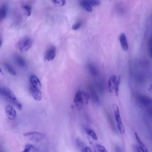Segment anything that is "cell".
Wrapping results in <instances>:
<instances>
[{"mask_svg": "<svg viewBox=\"0 0 152 152\" xmlns=\"http://www.w3.org/2000/svg\"><path fill=\"white\" fill-rule=\"evenodd\" d=\"M30 85L40 90L41 88V84L39 79L36 76L31 75L30 79Z\"/></svg>", "mask_w": 152, "mask_h": 152, "instance_id": "13", "label": "cell"}, {"mask_svg": "<svg viewBox=\"0 0 152 152\" xmlns=\"http://www.w3.org/2000/svg\"><path fill=\"white\" fill-rule=\"evenodd\" d=\"M149 53L151 57L152 58V48L150 49Z\"/></svg>", "mask_w": 152, "mask_h": 152, "instance_id": "35", "label": "cell"}, {"mask_svg": "<svg viewBox=\"0 0 152 152\" xmlns=\"http://www.w3.org/2000/svg\"><path fill=\"white\" fill-rule=\"evenodd\" d=\"M113 107L118 129L121 134H124L125 132V129L121 119L118 106L116 104H114Z\"/></svg>", "mask_w": 152, "mask_h": 152, "instance_id": "3", "label": "cell"}, {"mask_svg": "<svg viewBox=\"0 0 152 152\" xmlns=\"http://www.w3.org/2000/svg\"><path fill=\"white\" fill-rule=\"evenodd\" d=\"M119 40L123 49L125 51H127L129 48L128 44L126 37L124 33H122L120 35Z\"/></svg>", "mask_w": 152, "mask_h": 152, "instance_id": "12", "label": "cell"}, {"mask_svg": "<svg viewBox=\"0 0 152 152\" xmlns=\"http://www.w3.org/2000/svg\"><path fill=\"white\" fill-rule=\"evenodd\" d=\"M15 63L19 67L23 68H26L27 65L24 59L19 55L15 54L13 57Z\"/></svg>", "mask_w": 152, "mask_h": 152, "instance_id": "10", "label": "cell"}, {"mask_svg": "<svg viewBox=\"0 0 152 152\" xmlns=\"http://www.w3.org/2000/svg\"><path fill=\"white\" fill-rule=\"evenodd\" d=\"M22 7L26 15L28 17L29 16L31 15V6L27 4L23 5L22 6Z\"/></svg>", "mask_w": 152, "mask_h": 152, "instance_id": "24", "label": "cell"}, {"mask_svg": "<svg viewBox=\"0 0 152 152\" xmlns=\"http://www.w3.org/2000/svg\"><path fill=\"white\" fill-rule=\"evenodd\" d=\"M81 152H92L90 148L87 146H85L81 150Z\"/></svg>", "mask_w": 152, "mask_h": 152, "instance_id": "30", "label": "cell"}, {"mask_svg": "<svg viewBox=\"0 0 152 152\" xmlns=\"http://www.w3.org/2000/svg\"><path fill=\"white\" fill-rule=\"evenodd\" d=\"M86 134L93 140H96L98 138L94 132L91 129L89 128H86Z\"/></svg>", "mask_w": 152, "mask_h": 152, "instance_id": "21", "label": "cell"}, {"mask_svg": "<svg viewBox=\"0 0 152 152\" xmlns=\"http://www.w3.org/2000/svg\"><path fill=\"white\" fill-rule=\"evenodd\" d=\"M29 88L31 94L34 99L36 101H40L42 99V94L40 90L31 85Z\"/></svg>", "mask_w": 152, "mask_h": 152, "instance_id": "11", "label": "cell"}, {"mask_svg": "<svg viewBox=\"0 0 152 152\" xmlns=\"http://www.w3.org/2000/svg\"><path fill=\"white\" fill-rule=\"evenodd\" d=\"M81 25V23L80 22L77 23L72 26V28L74 30L78 29Z\"/></svg>", "mask_w": 152, "mask_h": 152, "instance_id": "29", "label": "cell"}, {"mask_svg": "<svg viewBox=\"0 0 152 152\" xmlns=\"http://www.w3.org/2000/svg\"><path fill=\"white\" fill-rule=\"evenodd\" d=\"M149 91L151 94H152V84H151L148 88V89Z\"/></svg>", "mask_w": 152, "mask_h": 152, "instance_id": "34", "label": "cell"}, {"mask_svg": "<svg viewBox=\"0 0 152 152\" xmlns=\"http://www.w3.org/2000/svg\"><path fill=\"white\" fill-rule=\"evenodd\" d=\"M5 111L7 117L9 120H12L16 118V113L12 106L10 105L6 106L5 107Z\"/></svg>", "mask_w": 152, "mask_h": 152, "instance_id": "9", "label": "cell"}, {"mask_svg": "<svg viewBox=\"0 0 152 152\" xmlns=\"http://www.w3.org/2000/svg\"><path fill=\"white\" fill-rule=\"evenodd\" d=\"M88 4L91 7L92 6H96L100 4V2L99 1L96 0H87Z\"/></svg>", "mask_w": 152, "mask_h": 152, "instance_id": "28", "label": "cell"}, {"mask_svg": "<svg viewBox=\"0 0 152 152\" xmlns=\"http://www.w3.org/2000/svg\"><path fill=\"white\" fill-rule=\"evenodd\" d=\"M134 135L136 141L138 143V146H139L141 152H148L147 148L140 138L137 134L136 132H135L134 133Z\"/></svg>", "mask_w": 152, "mask_h": 152, "instance_id": "16", "label": "cell"}, {"mask_svg": "<svg viewBox=\"0 0 152 152\" xmlns=\"http://www.w3.org/2000/svg\"><path fill=\"white\" fill-rule=\"evenodd\" d=\"M7 8L6 4H3L0 9V21H3L6 18L7 13Z\"/></svg>", "mask_w": 152, "mask_h": 152, "instance_id": "17", "label": "cell"}, {"mask_svg": "<svg viewBox=\"0 0 152 152\" xmlns=\"http://www.w3.org/2000/svg\"><path fill=\"white\" fill-rule=\"evenodd\" d=\"M73 102L77 110H80L83 108L85 104L82 91L79 90L76 92L74 97Z\"/></svg>", "mask_w": 152, "mask_h": 152, "instance_id": "5", "label": "cell"}, {"mask_svg": "<svg viewBox=\"0 0 152 152\" xmlns=\"http://www.w3.org/2000/svg\"><path fill=\"white\" fill-rule=\"evenodd\" d=\"M82 94L84 99V104H87L88 103L89 100L90 99L88 92L85 91H82Z\"/></svg>", "mask_w": 152, "mask_h": 152, "instance_id": "25", "label": "cell"}, {"mask_svg": "<svg viewBox=\"0 0 152 152\" xmlns=\"http://www.w3.org/2000/svg\"><path fill=\"white\" fill-rule=\"evenodd\" d=\"M88 69L89 73L92 76L96 77L98 76V71L96 67L93 65L91 64H88Z\"/></svg>", "mask_w": 152, "mask_h": 152, "instance_id": "18", "label": "cell"}, {"mask_svg": "<svg viewBox=\"0 0 152 152\" xmlns=\"http://www.w3.org/2000/svg\"><path fill=\"white\" fill-rule=\"evenodd\" d=\"M116 80V76L115 75H112L109 77L108 82V85L109 90L110 92H112L114 90Z\"/></svg>", "mask_w": 152, "mask_h": 152, "instance_id": "14", "label": "cell"}, {"mask_svg": "<svg viewBox=\"0 0 152 152\" xmlns=\"http://www.w3.org/2000/svg\"><path fill=\"white\" fill-rule=\"evenodd\" d=\"M0 94L11 102L19 110H21L22 105L18 100L12 91L9 88L4 87L0 88Z\"/></svg>", "mask_w": 152, "mask_h": 152, "instance_id": "1", "label": "cell"}, {"mask_svg": "<svg viewBox=\"0 0 152 152\" xmlns=\"http://www.w3.org/2000/svg\"><path fill=\"white\" fill-rule=\"evenodd\" d=\"M80 5L87 11L91 12L93 11L91 7L88 4L87 0H82L80 2Z\"/></svg>", "mask_w": 152, "mask_h": 152, "instance_id": "19", "label": "cell"}, {"mask_svg": "<svg viewBox=\"0 0 152 152\" xmlns=\"http://www.w3.org/2000/svg\"><path fill=\"white\" fill-rule=\"evenodd\" d=\"M94 152H108L105 147L99 144H96L94 148Z\"/></svg>", "mask_w": 152, "mask_h": 152, "instance_id": "22", "label": "cell"}, {"mask_svg": "<svg viewBox=\"0 0 152 152\" xmlns=\"http://www.w3.org/2000/svg\"><path fill=\"white\" fill-rule=\"evenodd\" d=\"M133 148L134 152H142L138 145H134Z\"/></svg>", "mask_w": 152, "mask_h": 152, "instance_id": "31", "label": "cell"}, {"mask_svg": "<svg viewBox=\"0 0 152 152\" xmlns=\"http://www.w3.org/2000/svg\"><path fill=\"white\" fill-rule=\"evenodd\" d=\"M120 82L121 77H119L117 79L114 88L115 93L116 96H118V95L120 83Z\"/></svg>", "mask_w": 152, "mask_h": 152, "instance_id": "27", "label": "cell"}, {"mask_svg": "<svg viewBox=\"0 0 152 152\" xmlns=\"http://www.w3.org/2000/svg\"><path fill=\"white\" fill-rule=\"evenodd\" d=\"M88 94L90 98L92 101L95 104H98L99 103V98L97 94L96 91L94 86L90 84H88Z\"/></svg>", "mask_w": 152, "mask_h": 152, "instance_id": "7", "label": "cell"}, {"mask_svg": "<svg viewBox=\"0 0 152 152\" xmlns=\"http://www.w3.org/2000/svg\"><path fill=\"white\" fill-rule=\"evenodd\" d=\"M2 40L1 39H0V47H1V46L2 45Z\"/></svg>", "mask_w": 152, "mask_h": 152, "instance_id": "37", "label": "cell"}, {"mask_svg": "<svg viewBox=\"0 0 152 152\" xmlns=\"http://www.w3.org/2000/svg\"><path fill=\"white\" fill-rule=\"evenodd\" d=\"M149 44L151 45V46H152V38L149 41ZM152 48V47H151Z\"/></svg>", "mask_w": 152, "mask_h": 152, "instance_id": "36", "label": "cell"}, {"mask_svg": "<svg viewBox=\"0 0 152 152\" xmlns=\"http://www.w3.org/2000/svg\"><path fill=\"white\" fill-rule=\"evenodd\" d=\"M23 152H39L38 151L34 146L31 144L27 145Z\"/></svg>", "mask_w": 152, "mask_h": 152, "instance_id": "23", "label": "cell"}, {"mask_svg": "<svg viewBox=\"0 0 152 152\" xmlns=\"http://www.w3.org/2000/svg\"><path fill=\"white\" fill-rule=\"evenodd\" d=\"M23 135L28 139L34 142L40 141L45 136L44 134L35 132H26L23 134Z\"/></svg>", "mask_w": 152, "mask_h": 152, "instance_id": "4", "label": "cell"}, {"mask_svg": "<svg viewBox=\"0 0 152 152\" xmlns=\"http://www.w3.org/2000/svg\"><path fill=\"white\" fill-rule=\"evenodd\" d=\"M115 152H122L121 149L118 146H116L115 147Z\"/></svg>", "mask_w": 152, "mask_h": 152, "instance_id": "32", "label": "cell"}, {"mask_svg": "<svg viewBox=\"0 0 152 152\" xmlns=\"http://www.w3.org/2000/svg\"><path fill=\"white\" fill-rule=\"evenodd\" d=\"M94 87L97 92L100 94H103L104 91V86L101 81H95L94 83Z\"/></svg>", "mask_w": 152, "mask_h": 152, "instance_id": "15", "label": "cell"}, {"mask_svg": "<svg viewBox=\"0 0 152 152\" xmlns=\"http://www.w3.org/2000/svg\"><path fill=\"white\" fill-rule=\"evenodd\" d=\"M52 1L54 5L56 7L63 6L66 3L65 0H52Z\"/></svg>", "mask_w": 152, "mask_h": 152, "instance_id": "26", "label": "cell"}, {"mask_svg": "<svg viewBox=\"0 0 152 152\" xmlns=\"http://www.w3.org/2000/svg\"><path fill=\"white\" fill-rule=\"evenodd\" d=\"M148 111L149 114L152 115V107H149L148 109Z\"/></svg>", "mask_w": 152, "mask_h": 152, "instance_id": "33", "label": "cell"}, {"mask_svg": "<svg viewBox=\"0 0 152 152\" xmlns=\"http://www.w3.org/2000/svg\"><path fill=\"white\" fill-rule=\"evenodd\" d=\"M56 53V48L54 46L51 45L49 46L46 50L44 54L45 61H52L55 58Z\"/></svg>", "mask_w": 152, "mask_h": 152, "instance_id": "6", "label": "cell"}, {"mask_svg": "<svg viewBox=\"0 0 152 152\" xmlns=\"http://www.w3.org/2000/svg\"><path fill=\"white\" fill-rule=\"evenodd\" d=\"M4 66L7 71L11 75L14 76L16 75V72L10 64L7 63H5L4 64Z\"/></svg>", "mask_w": 152, "mask_h": 152, "instance_id": "20", "label": "cell"}, {"mask_svg": "<svg viewBox=\"0 0 152 152\" xmlns=\"http://www.w3.org/2000/svg\"><path fill=\"white\" fill-rule=\"evenodd\" d=\"M137 99L140 104L144 106H149L152 104V99L148 96L139 95L137 96Z\"/></svg>", "mask_w": 152, "mask_h": 152, "instance_id": "8", "label": "cell"}, {"mask_svg": "<svg viewBox=\"0 0 152 152\" xmlns=\"http://www.w3.org/2000/svg\"><path fill=\"white\" fill-rule=\"evenodd\" d=\"M33 43L32 39L28 37H25L20 39L15 45V48L21 53L28 51Z\"/></svg>", "mask_w": 152, "mask_h": 152, "instance_id": "2", "label": "cell"}]
</instances>
